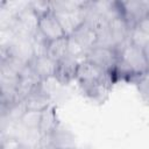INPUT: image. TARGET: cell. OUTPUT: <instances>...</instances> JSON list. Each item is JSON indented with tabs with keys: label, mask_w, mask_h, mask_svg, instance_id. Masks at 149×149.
Segmentation results:
<instances>
[{
	"label": "cell",
	"mask_w": 149,
	"mask_h": 149,
	"mask_svg": "<svg viewBox=\"0 0 149 149\" xmlns=\"http://www.w3.org/2000/svg\"><path fill=\"white\" fill-rule=\"evenodd\" d=\"M76 81L81 93L97 104H104L115 84L113 74L87 61H80Z\"/></svg>",
	"instance_id": "cell-1"
},
{
	"label": "cell",
	"mask_w": 149,
	"mask_h": 149,
	"mask_svg": "<svg viewBox=\"0 0 149 149\" xmlns=\"http://www.w3.org/2000/svg\"><path fill=\"white\" fill-rule=\"evenodd\" d=\"M118 62L112 72L114 81L136 83L141 77L149 72V62L143 49L128 41L116 49Z\"/></svg>",
	"instance_id": "cell-2"
},
{
	"label": "cell",
	"mask_w": 149,
	"mask_h": 149,
	"mask_svg": "<svg viewBox=\"0 0 149 149\" xmlns=\"http://www.w3.org/2000/svg\"><path fill=\"white\" fill-rule=\"evenodd\" d=\"M52 12L58 19L66 36L71 35L85 21L84 1L56 0L51 1Z\"/></svg>",
	"instance_id": "cell-3"
},
{
	"label": "cell",
	"mask_w": 149,
	"mask_h": 149,
	"mask_svg": "<svg viewBox=\"0 0 149 149\" xmlns=\"http://www.w3.org/2000/svg\"><path fill=\"white\" fill-rule=\"evenodd\" d=\"M69 37L70 54L83 61L85 55L97 44V31L86 22L81 23Z\"/></svg>",
	"instance_id": "cell-4"
},
{
	"label": "cell",
	"mask_w": 149,
	"mask_h": 149,
	"mask_svg": "<svg viewBox=\"0 0 149 149\" xmlns=\"http://www.w3.org/2000/svg\"><path fill=\"white\" fill-rule=\"evenodd\" d=\"M121 16L128 23L130 29L140 26L149 16V6L147 0L119 1Z\"/></svg>",
	"instance_id": "cell-5"
},
{
	"label": "cell",
	"mask_w": 149,
	"mask_h": 149,
	"mask_svg": "<svg viewBox=\"0 0 149 149\" xmlns=\"http://www.w3.org/2000/svg\"><path fill=\"white\" fill-rule=\"evenodd\" d=\"M83 61H87L112 73L118 62V52L113 48L95 45L85 55Z\"/></svg>",
	"instance_id": "cell-6"
},
{
	"label": "cell",
	"mask_w": 149,
	"mask_h": 149,
	"mask_svg": "<svg viewBox=\"0 0 149 149\" xmlns=\"http://www.w3.org/2000/svg\"><path fill=\"white\" fill-rule=\"evenodd\" d=\"M80 61L69 54L61 61L56 62V69L54 73V79L62 84V85H69L77 78V72L79 68Z\"/></svg>",
	"instance_id": "cell-7"
},
{
	"label": "cell",
	"mask_w": 149,
	"mask_h": 149,
	"mask_svg": "<svg viewBox=\"0 0 149 149\" xmlns=\"http://www.w3.org/2000/svg\"><path fill=\"white\" fill-rule=\"evenodd\" d=\"M40 143L52 146L55 149H71L76 147V137L62 122L48 136H42Z\"/></svg>",
	"instance_id": "cell-8"
},
{
	"label": "cell",
	"mask_w": 149,
	"mask_h": 149,
	"mask_svg": "<svg viewBox=\"0 0 149 149\" xmlns=\"http://www.w3.org/2000/svg\"><path fill=\"white\" fill-rule=\"evenodd\" d=\"M37 30L47 41H52V40H57L59 37L66 36L63 27L61 26L58 19L56 17L52 10L38 17Z\"/></svg>",
	"instance_id": "cell-9"
},
{
	"label": "cell",
	"mask_w": 149,
	"mask_h": 149,
	"mask_svg": "<svg viewBox=\"0 0 149 149\" xmlns=\"http://www.w3.org/2000/svg\"><path fill=\"white\" fill-rule=\"evenodd\" d=\"M108 30L113 40L115 50L129 41L132 29L128 26V23L125 21V19L121 16V13L108 20Z\"/></svg>",
	"instance_id": "cell-10"
},
{
	"label": "cell",
	"mask_w": 149,
	"mask_h": 149,
	"mask_svg": "<svg viewBox=\"0 0 149 149\" xmlns=\"http://www.w3.org/2000/svg\"><path fill=\"white\" fill-rule=\"evenodd\" d=\"M40 83H44V81H42L34 72V70L29 66V64H27L26 68L19 74V80L16 86L17 101H23L28 97V94L34 90V87Z\"/></svg>",
	"instance_id": "cell-11"
},
{
	"label": "cell",
	"mask_w": 149,
	"mask_h": 149,
	"mask_svg": "<svg viewBox=\"0 0 149 149\" xmlns=\"http://www.w3.org/2000/svg\"><path fill=\"white\" fill-rule=\"evenodd\" d=\"M23 101L27 107V111H35V112H42L44 108H47L49 105L52 104L50 93L48 92L43 83L36 85Z\"/></svg>",
	"instance_id": "cell-12"
},
{
	"label": "cell",
	"mask_w": 149,
	"mask_h": 149,
	"mask_svg": "<svg viewBox=\"0 0 149 149\" xmlns=\"http://www.w3.org/2000/svg\"><path fill=\"white\" fill-rule=\"evenodd\" d=\"M28 64L42 81L54 78L56 62L54 59H51L48 55L34 56Z\"/></svg>",
	"instance_id": "cell-13"
},
{
	"label": "cell",
	"mask_w": 149,
	"mask_h": 149,
	"mask_svg": "<svg viewBox=\"0 0 149 149\" xmlns=\"http://www.w3.org/2000/svg\"><path fill=\"white\" fill-rule=\"evenodd\" d=\"M61 123L57 116V109L55 105H49L44 108L40 114V122H38V133L42 136H48L52 133V130Z\"/></svg>",
	"instance_id": "cell-14"
},
{
	"label": "cell",
	"mask_w": 149,
	"mask_h": 149,
	"mask_svg": "<svg viewBox=\"0 0 149 149\" xmlns=\"http://www.w3.org/2000/svg\"><path fill=\"white\" fill-rule=\"evenodd\" d=\"M69 54H70V48H69V37L68 36H63V37H59V38L52 40V41H48L47 55L55 62L61 61Z\"/></svg>",
	"instance_id": "cell-15"
},
{
	"label": "cell",
	"mask_w": 149,
	"mask_h": 149,
	"mask_svg": "<svg viewBox=\"0 0 149 149\" xmlns=\"http://www.w3.org/2000/svg\"><path fill=\"white\" fill-rule=\"evenodd\" d=\"M28 5L31 8V10L37 15V17H41L52 10L51 1H47V0H34V1H29Z\"/></svg>",
	"instance_id": "cell-16"
},
{
	"label": "cell",
	"mask_w": 149,
	"mask_h": 149,
	"mask_svg": "<svg viewBox=\"0 0 149 149\" xmlns=\"http://www.w3.org/2000/svg\"><path fill=\"white\" fill-rule=\"evenodd\" d=\"M137 91L141 95V98L146 101L149 102V72L147 74H144L143 77H141L136 83H135Z\"/></svg>",
	"instance_id": "cell-17"
},
{
	"label": "cell",
	"mask_w": 149,
	"mask_h": 149,
	"mask_svg": "<svg viewBox=\"0 0 149 149\" xmlns=\"http://www.w3.org/2000/svg\"><path fill=\"white\" fill-rule=\"evenodd\" d=\"M142 49H143V51H144V54H146V57H147V59H148V62H149V42H148Z\"/></svg>",
	"instance_id": "cell-18"
},
{
	"label": "cell",
	"mask_w": 149,
	"mask_h": 149,
	"mask_svg": "<svg viewBox=\"0 0 149 149\" xmlns=\"http://www.w3.org/2000/svg\"><path fill=\"white\" fill-rule=\"evenodd\" d=\"M71 149H80V148H77V147H74V148H71Z\"/></svg>",
	"instance_id": "cell-19"
}]
</instances>
